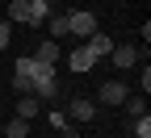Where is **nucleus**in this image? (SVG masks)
Instances as JSON below:
<instances>
[{
	"label": "nucleus",
	"mask_w": 151,
	"mask_h": 138,
	"mask_svg": "<svg viewBox=\"0 0 151 138\" xmlns=\"http://www.w3.org/2000/svg\"><path fill=\"white\" fill-rule=\"evenodd\" d=\"M34 96H38V101L59 96V80H55V67L50 63H38V71H34Z\"/></svg>",
	"instance_id": "obj_1"
},
{
	"label": "nucleus",
	"mask_w": 151,
	"mask_h": 138,
	"mask_svg": "<svg viewBox=\"0 0 151 138\" xmlns=\"http://www.w3.org/2000/svg\"><path fill=\"white\" fill-rule=\"evenodd\" d=\"M67 34H76V42H84L88 34H97V17H92V13H80V9H71V13H67Z\"/></svg>",
	"instance_id": "obj_2"
},
{
	"label": "nucleus",
	"mask_w": 151,
	"mask_h": 138,
	"mask_svg": "<svg viewBox=\"0 0 151 138\" xmlns=\"http://www.w3.org/2000/svg\"><path fill=\"white\" fill-rule=\"evenodd\" d=\"M92 63H97V59L88 54V46H84V42H76V46L67 50V67H71L76 75H84V71H92Z\"/></svg>",
	"instance_id": "obj_3"
},
{
	"label": "nucleus",
	"mask_w": 151,
	"mask_h": 138,
	"mask_svg": "<svg viewBox=\"0 0 151 138\" xmlns=\"http://www.w3.org/2000/svg\"><path fill=\"white\" fill-rule=\"evenodd\" d=\"M126 96H130V92H126V84H122V80H105V84H101V92H97V101H101V105H122Z\"/></svg>",
	"instance_id": "obj_4"
},
{
	"label": "nucleus",
	"mask_w": 151,
	"mask_h": 138,
	"mask_svg": "<svg viewBox=\"0 0 151 138\" xmlns=\"http://www.w3.org/2000/svg\"><path fill=\"white\" fill-rule=\"evenodd\" d=\"M84 46H88V54H92V59H109V50H113L109 34H88V38H84Z\"/></svg>",
	"instance_id": "obj_5"
},
{
	"label": "nucleus",
	"mask_w": 151,
	"mask_h": 138,
	"mask_svg": "<svg viewBox=\"0 0 151 138\" xmlns=\"http://www.w3.org/2000/svg\"><path fill=\"white\" fill-rule=\"evenodd\" d=\"M67 113L76 117V122H92V117H97V105H92V101H84V96H76V101L67 105Z\"/></svg>",
	"instance_id": "obj_6"
},
{
	"label": "nucleus",
	"mask_w": 151,
	"mask_h": 138,
	"mask_svg": "<svg viewBox=\"0 0 151 138\" xmlns=\"http://www.w3.org/2000/svg\"><path fill=\"white\" fill-rule=\"evenodd\" d=\"M59 54H63V50H59V42H55V38H46V42L34 50V59H38V63H50V67L59 63Z\"/></svg>",
	"instance_id": "obj_7"
},
{
	"label": "nucleus",
	"mask_w": 151,
	"mask_h": 138,
	"mask_svg": "<svg viewBox=\"0 0 151 138\" xmlns=\"http://www.w3.org/2000/svg\"><path fill=\"white\" fill-rule=\"evenodd\" d=\"M109 54H113V67H134L139 63V50L134 46H113Z\"/></svg>",
	"instance_id": "obj_8"
},
{
	"label": "nucleus",
	"mask_w": 151,
	"mask_h": 138,
	"mask_svg": "<svg viewBox=\"0 0 151 138\" xmlns=\"http://www.w3.org/2000/svg\"><path fill=\"white\" fill-rule=\"evenodd\" d=\"M9 21L13 25H29V0H9Z\"/></svg>",
	"instance_id": "obj_9"
},
{
	"label": "nucleus",
	"mask_w": 151,
	"mask_h": 138,
	"mask_svg": "<svg viewBox=\"0 0 151 138\" xmlns=\"http://www.w3.org/2000/svg\"><path fill=\"white\" fill-rule=\"evenodd\" d=\"M38 105H42V101H38L34 92H21V101H17V117H25V122H29V117L38 113Z\"/></svg>",
	"instance_id": "obj_10"
},
{
	"label": "nucleus",
	"mask_w": 151,
	"mask_h": 138,
	"mask_svg": "<svg viewBox=\"0 0 151 138\" xmlns=\"http://www.w3.org/2000/svg\"><path fill=\"white\" fill-rule=\"evenodd\" d=\"M46 17H50V4H46V0H29V25H42Z\"/></svg>",
	"instance_id": "obj_11"
},
{
	"label": "nucleus",
	"mask_w": 151,
	"mask_h": 138,
	"mask_svg": "<svg viewBox=\"0 0 151 138\" xmlns=\"http://www.w3.org/2000/svg\"><path fill=\"white\" fill-rule=\"evenodd\" d=\"M46 29H50V38H55V42H59V38H67V13H59V17H46Z\"/></svg>",
	"instance_id": "obj_12"
},
{
	"label": "nucleus",
	"mask_w": 151,
	"mask_h": 138,
	"mask_svg": "<svg viewBox=\"0 0 151 138\" xmlns=\"http://www.w3.org/2000/svg\"><path fill=\"white\" fill-rule=\"evenodd\" d=\"M122 105H126V117H130V122H134V117H143V113H147V101H143V96H126Z\"/></svg>",
	"instance_id": "obj_13"
},
{
	"label": "nucleus",
	"mask_w": 151,
	"mask_h": 138,
	"mask_svg": "<svg viewBox=\"0 0 151 138\" xmlns=\"http://www.w3.org/2000/svg\"><path fill=\"white\" fill-rule=\"evenodd\" d=\"M0 134H9V138H25V134H29V122H25V117H13L9 130H0Z\"/></svg>",
	"instance_id": "obj_14"
},
{
	"label": "nucleus",
	"mask_w": 151,
	"mask_h": 138,
	"mask_svg": "<svg viewBox=\"0 0 151 138\" xmlns=\"http://www.w3.org/2000/svg\"><path fill=\"white\" fill-rule=\"evenodd\" d=\"M134 138H151V117H134Z\"/></svg>",
	"instance_id": "obj_15"
},
{
	"label": "nucleus",
	"mask_w": 151,
	"mask_h": 138,
	"mask_svg": "<svg viewBox=\"0 0 151 138\" xmlns=\"http://www.w3.org/2000/svg\"><path fill=\"white\" fill-rule=\"evenodd\" d=\"M9 34H13V21H9V17H0V50L9 46Z\"/></svg>",
	"instance_id": "obj_16"
}]
</instances>
